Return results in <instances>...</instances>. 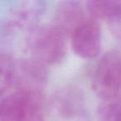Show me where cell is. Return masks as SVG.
Masks as SVG:
<instances>
[{
	"instance_id": "1",
	"label": "cell",
	"mask_w": 121,
	"mask_h": 121,
	"mask_svg": "<svg viewBox=\"0 0 121 121\" xmlns=\"http://www.w3.org/2000/svg\"><path fill=\"white\" fill-rule=\"evenodd\" d=\"M68 36L54 24L36 25L29 29L27 45L32 59L42 65H55L65 58Z\"/></svg>"
},
{
	"instance_id": "2",
	"label": "cell",
	"mask_w": 121,
	"mask_h": 121,
	"mask_svg": "<svg viewBox=\"0 0 121 121\" xmlns=\"http://www.w3.org/2000/svg\"><path fill=\"white\" fill-rule=\"evenodd\" d=\"M120 52L112 50L106 52L96 65L91 85L95 94L103 101L119 99L121 81Z\"/></svg>"
},
{
	"instance_id": "3",
	"label": "cell",
	"mask_w": 121,
	"mask_h": 121,
	"mask_svg": "<svg viewBox=\"0 0 121 121\" xmlns=\"http://www.w3.org/2000/svg\"><path fill=\"white\" fill-rule=\"evenodd\" d=\"M73 52L84 59H94L100 53L101 32L97 20L83 19L71 35Z\"/></svg>"
},
{
	"instance_id": "4",
	"label": "cell",
	"mask_w": 121,
	"mask_h": 121,
	"mask_svg": "<svg viewBox=\"0 0 121 121\" xmlns=\"http://www.w3.org/2000/svg\"><path fill=\"white\" fill-rule=\"evenodd\" d=\"M44 1H26L17 5L7 21V27L9 29H31L37 25L36 22L46 11Z\"/></svg>"
},
{
	"instance_id": "5",
	"label": "cell",
	"mask_w": 121,
	"mask_h": 121,
	"mask_svg": "<svg viewBox=\"0 0 121 121\" xmlns=\"http://www.w3.org/2000/svg\"><path fill=\"white\" fill-rule=\"evenodd\" d=\"M86 9L93 19H105L111 32L119 39L121 32V2L119 0H92Z\"/></svg>"
},
{
	"instance_id": "6",
	"label": "cell",
	"mask_w": 121,
	"mask_h": 121,
	"mask_svg": "<svg viewBox=\"0 0 121 121\" xmlns=\"http://www.w3.org/2000/svg\"><path fill=\"white\" fill-rule=\"evenodd\" d=\"M84 19L83 9L80 2L63 1L57 6L54 25L62 30L68 37Z\"/></svg>"
},
{
	"instance_id": "7",
	"label": "cell",
	"mask_w": 121,
	"mask_h": 121,
	"mask_svg": "<svg viewBox=\"0 0 121 121\" xmlns=\"http://www.w3.org/2000/svg\"><path fill=\"white\" fill-rule=\"evenodd\" d=\"M24 91V108L22 121H45L47 102L40 89Z\"/></svg>"
},
{
	"instance_id": "8",
	"label": "cell",
	"mask_w": 121,
	"mask_h": 121,
	"mask_svg": "<svg viewBox=\"0 0 121 121\" xmlns=\"http://www.w3.org/2000/svg\"><path fill=\"white\" fill-rule=\"evenodd\" d=\"M23 108V90L6 95L0 101V121H22Z\"/></svg>"
},
{
	"instance_id": "9",
	"label": "cell",
	"mask_w": 121,
	"mask_h": 121,
	"mask_svg": "<svg viewBox=\"0 0 121 121\" xmlns=\"http://www.w3.org/2000/svg\"><path fill=\"white\" fill-rule=\"evenodd\" d=\"M19 73L25 81L31 84H43L47 79V71L44 65L41 64L34 59L23 60L19 63Z\"/></svg>"
},
{
	"instance_id": "10",
	"label": "cell",
	"mask_w": 121,
	"mask_h": 121,
	"mask_svg": "<svg viewBox=\"0 0 121 121\" xmlns=\"http://www.w3.org/2000/svg\"><path fill=\"white\" fill-rule=\"evenodd\" d=\"M58 109L67 116L75 115L81 109V96L74 90H64L56 96Z\"/></svg>"
},
{
	"instance_id": "11",
	"label": "cell",
	"mask_w": 121,
	"mask_h": 121,
	"mask_svg": "<svg viewBox=\"0 0 121 121\" xmlns=\"http://www.w3.org/2000/svg\"><path fill=\"white\" fill-rule=\"evenodd\" d=\"M15 81V65L8 54L0 52V99Z\"/></svg>"
},
{
	"instance_id": "12",
	"label": "cell",
	"mask_w": 121,
	"mask_h": 121,
	"mask_svg": "<svg viewBox=\"0 0 121 121\" xmlns=\"http://www.w3.org/2000/svg\"><path fill=\"white\" fill-rule=\"evenodd\" d=\"M99 121H120L119 99L103 101L97 109Z\"/></svg>"
}]
</instances>
